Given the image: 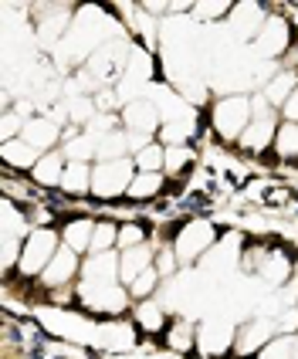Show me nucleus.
Segmentation results:
<instances>
[{
	"instance_id": "nucleus-7",
	"label": "nucleus",
	"mask_w": 298,
	"mask_h": 359,
	"mask_svg": "<svg viewBox=\"0 0 298 359\" xmlns=\"http://www.w3.org/2000/svg\"><path fill=\"white\" fill-rule=\"evenodd\" d=\"M292 44H295V31H292V24L288 18H281V14H268V24L261 27L258 41H255V48H258V58L264 61H278L292 51Z\"/></svg>"
},
{
	"instance_id": "nucleus-31",
	"label": "nucleus",
	"mask_w": 298,
	"mask_h": 359,
	"mask_svg": "<svg viewBox=\"0 0 298 359\" xmlns=\"http://www.w3.org/2000/svg\"><path fill=\"white\" fill-rule=\"evenodd\" d=\"M156 268L159 275H163V281H173L177 278V271H183V264H180L177 251H173V244L166 241V244H156Z\"/></svg>"
},
{
	"instance_id": "nucleus-27",
	"label": "nucleus",
	"mask_w": 298,
	"mask_h": 359,
	"mask_svg": "<svg viewBox=\"0 0 298 359\" xmlns=\"http://www.w3.org/2000/svg\"><path fill=\"white\" fill-rule=\"evenodd\" d=\"M133 163H136L140 173H163V166H166V146L153 140L149 146H142L140 153H133Z\"/></svg>"
},
{
	"instance_id": "nucleus-8",
	"label": "nucleus",
	"mask_w": 298,
	"mask_h": 359,
	"mask_svg": "<svg viewBox=\"0 0 298 359\" xmlns=\"http://www.w3.org/2000/svg\"><path fill=\"white\" fill-rule=\"evenodd\" d=\"M268 7L258 4V0H241L234 4V11H231V18L224 20L227 24V31H231V38L241 41V44H255L261 34V27L268 24Z\"/></svg>"
},
{
	"instance_id": "nucleus-18",
	"label": "nucleus",
	"mask_w": 298,
	"mask_h": 359,
	"mask_svg": "<svg viewBox=\"0 0 298 359\" xmlns=\"http://www.w3.org/2000/svg\"><path fill=\"white\" fill-rule=\"evenodd\" d=\"M122 261H119V268H122V275L119 281L129 288L133 281L140 278L142 271H149L153 264H156V244H142V248H133V251H119Z\"/></svg>"
},
{
	"instance_id": "nucleus-23",
	"label": "nucleus",
	"mask_w": 298,
	"mask_h": 359,
	"mask_svg": "<svg viewBox=\"0 0 298 359\" xmlns=\"http://www.w3.org/2000/svg\"><path fill=\"white\" fill-rule=\"evenodd\" d=\"M163 187H166V173H136L133 183H129L126 200H133V203H146V200L159 197V194H163Z\"/></svg>"
},
{
	"instance_id": "nucleus-32",
	"label": "nucleus",
	"mask_w": 298,
	"mask_h": 359,
	"mask_svg": "<svg viewBox=\"0 0 298 359\" xmlns=\"http://www.w3.org/2000/svg\"><path fill=\"white\" fill-rule=\"evenodd\" d=\"M142 244H149V234H146V227L140 220L119 224V251H133V248H142Z\"/></svg>"
},
{
	"instance_id": "nucleus-10",
	"label": "nucleus",
	"mask_w": 298,
	"mask_h": 359,
	"mask_svg": "<svg viewBox=\"0 0 298 359\" xmlns=\"http://www.w3.org/2000/svg\"><path fill=\"white\" fill-rule=\"evenodd\" d=\"M234 339H238V325L227 319H207L197 325V353L203 356H224V353H234Z\"/></svg>"
},
{
	"instance_id": "nucleus-35",
	"label": "nucleus",
	"mask_w": 298,
	"mask_h": 359,
	"mask_svg": "<svg viewBox=\"0 0 298 359\" xmlns=\"http://www.w3.org/2000/svg\"><path fill=\"white\" fill-rule=\"evenodd\" d=\"M281 119H285V122H298V88L292 92V99L285 102V109H281Z\"/></svg>"
},
{
	"instance_id": "nucleus-14",
	"label": "nucleus",
	"mask_w": 298,
	"mask_h": 359,
	"mask_svg": "<svg viewBox=\"0 0 298 359\" xmlns=\"http://www.w3.org/2000/svg\"><path fill=\"white\" fill-rule=\"evenodd\" d=\"M258 278L268 285V288H285L288 281L295 278V261L288 251H281V248H268V255L261 261V271Z\"/></svg>"
},
{
	"instance_id": "nucleus-34",
	"label": "nucleus",
	"mask_w": 298,
	"mask_h": 359,
	"mask_svg": "<svg viewBox=\"0 0 298 359\" xmlns=\"http://www.w3.org/2000/svg\"><path fill=\"white\" fill-rule=\"evenodd\" d=\"M292 353H295V336H275L255 359H292Z\"/></svg>"
},
{
	"instance_id": "nucleus-24",
	"label": "nucleus",
	"mask_w": 298,
	"mask_h": 359,
	"mask_svg": "<svg viewBox=\"0 0 298 359\" xmlns=\"http://www.w3.org/2000/svg\"><path fill=\"white\" fill-rule=\"evenodd\" d=\"M99 339L105 349L122 353V349H133V346H136V329L126 325V322H112V325H102L99 329Z\"/></svg>"
},
{
	"instance_id": "nucleus-5",
	"label": "nucleus",
	"mask_w": 298,
	"mask_h": 359,
	"mask_svg": "<svg viewBox=\"0 0 298 359\" xmlns=\"http://www.w3.org/2000/svg\"><path fill=\"white\" fill-rule=\"evenodd\" d=\"M75 299L85 312H95L105 319H119L133 309V295L126 285H75Z\"/></svg>"
},
{
	"instance_id": "nucleus-19",
	"label": "nucleus",
	"mask_w": 298,
	"mask_h": 359,
	"mask_svg": "<svg viewBox=\"0 0 298 359\" xmlns=\"http://www.w3.org/2000/svg\"><path fill=\"white\" fill-rule=\"evenodd\" d=\"M0 160L7 170H14V173H31L34 166H38L41 153L34 146H27L24 140H11V142H0Z\"/></svg>"
},
{
	"instance_id": "nucleus-11",
	"label": "nucleus",
	"mask_w": 298,
	"mask_h": 359,
	"mask_svg": "<svg viewBox=\"0 0 298 359\" xmlns=\"http://www.w3.org/2000/svg\"><path fill=\"white\" fill-rule=\"evenodd\" d=\"M81 278V258L75 251H68V248H61L55 261L44 268V275L38 278L41 288H48V292H58V288H68V285H75Z\"/></svg>"
},
{
	"instance_id": "nucleus-36",
	"label": "nucleus",
	"mask_w": 298,
	"mask_h": 359,
	"mask_svg": "<svg viewBox=\"0 0 298 359\" xmlns=\"http://www.w3.org/2000/svg\"><path fill=\"white\" fill-rule=\"evenodd\" d=\"M292 359H298V336H295V353H292Z\"/></svg>"
},
{
	"instance_id": "nucleus-21",
	"label": "nucleus",
	"mask_w": 298,
	"mask_h": 359,
	"mask_svg": "<svg viewBox=\"0 0 298 359\" xmlns=\"http://www.w3.org/2000/svg\"><path fill=\"white\" fill-rule=\"evenodd\" d=\"M92 170L95 163H68L65 180H61V194L65 197H88L92 194Z\"/></svg>"
},
{
	"instance_id": "nucleus-6",
	"label": "nucleus",
	"mask_w": 298,
	"mask_h": 359,
	"mask_svg": "<svg viewBox=\"0 0 298 359\" xmlns=\"http://www.w3.org/2000/svg\"><path fill=\"white\" fill-rule=\"evenodd\" d=\"M136 173H140V170H136L133 156H126V160L95 163V170H92V197L105 200V203L126 197V194H129V183H133Z\"/></svg>"
},
{
	"instance_id": "nucleus-37",
	"label": "nucleus",
	"mask_w": 298,
	"mask_h": 359,
	"mask_svg": "<svg viewBox=\"0 0 298 359\" xmlns=\"http://www.w3.org/2000/svg\"><path fill=\"white\" fill-rule=\"evenodd\" d=\"M295 309H298V305H295Z\"/></svg>"
},
{
	"instance_id": "nucleus-9",
	"label": "nucleus",
	"mask_w": 298,
	"mask_h": 359,
	"mask_svg": "<svg viewBox=\"0 0 298 359\" xmlns=\"http://www.w3.org/2000/svg\"><path fill=\"white\" fill-rule=\"evenodd\" d=\"M275 336H281L278 332V322L275 319H264V316H258V319H248L238 325V339H234V356L238 359H255L268 346V342L275 339Z\"/></svg>"
},
{
	"instance_id": "nucleus-28",
	"label": "nucleus",
	"mask_w": 298,
	"mask_h": 359,
	"mask_svg": "<svg viewBox=\"0 0 298 359\" xmlns=\"http://www.w3.org/2000/svg\"><path fill=\"white\" fill-rule=\"evenodd\" d=\"M231 11H234V4H227V0H197L194 11H190V20H197V24H214V20H227Z\"/></svg>"
},
{
	"instance_id": "nucleus-20",
	"label": "nucleus",
	"mask_w": 298,
	"mask_h": 359,
	"mask_svg": "<svg viewBox=\"0 0 298 359\" xmlns=\"http://www.w3.org/2000/svg\"><path fill=\"white\" fill-rule=\"evenodd\" d=\"M295 88H298V72H288V68H281L278 75H271V79L261 85L258 92L281 112V109H285V102L292 99V92H295Z\"/></svg>"
},
{
	"instance_id": "nucleus-2",
	"label": "nucleus",
	"mask_w": 298,
	"mask_h": 359,
	"mask_svg": "<svg viewBox=\"0 0 298 359\" xmlns=\"http://www.w3.org/2000/svg\"><path fill=\"white\" fill-rule=\"evenodd\" d=\"M220 241V231L214 227V220L207 217H194L187 220V224H180V231L173 234V251H177V258L183 268H194L200 261L207 258L210 251H214V244Z\"/></svg>"
},
{
	"instance_id": "nucleus-13",
	"label": "nucleus",
	"mask_w": 298,
	"mask_h": 359,
	"mask_svg": "<svg viewBox=\"0 0 298 359\" xmlns=\"http://www.w3.org/2000/svg\"><path fill=\"white\" fill-rule=\"evenodd\" d=\"M122 255L119 251H105V255H88L81 258V285H122L119 268Z\"/></svg>"
},
{
	"instance_id": "nucleus-16",
	"label": "nucleus",
	"mask_w": 298,
	"mask_h": 359,
	"mask_svg": "<svg viewBox=\"0 0 298 359\" xmlns=\"http://www.w3.org/2000/svg\"><path fill=\"white\" fill-rule=\"evenodd\" d=\"M133 319H136V329L146 332V336H163L170 329V309L159 299H142L133 305Z\"/></svg>"
},
{
	"instance_id": "nucleus-1",
	"label": "nucleus",
	"mask_w": 298,
	"mask_h": 359,
	"mask_svg": "<svg viewBox=\"0 0 298 359\" xmlns=\"http://www.w3.org/2000/svg\"><path fill=\"white\" fill-rule=\"evenodd\" d=\"M255 112H251V95H241V92H231V95H220L214 105H210V129L217 133L220 142H234L238 146L244 129L251 126Z\"/></svg>"
},
{
	"instance_id": "nucleus-12",
	"label": "nucleus",
	"mask_w": 298,
	"mask_h": 359,
	"mask_svg": "<svg viewBox=\"0 0 298 359\" xmlns=\"http://www.w3.org/2000/svg\"><path fill=\"white\" fill-rule=\"evenodd\" d=\"M20 140L27 142V146H34L41 156H44V153H51V149H61V142H65V126H61L58 119H51V116H34V119H27Z\"/></svg>"
},
{
	"instance_id": "nucleus-3",
	"label": "nucleus",
	"mask_w": 298,
	"mask_h": 359,
	"mask_svg": "<svg viewBox=\"0 0 298 359\" xmlns=\"http://www.w3.org/2000/svg\"><path fill=\"white\" fill-rule=\"evenodd\" d=\"M61 251V234L55 227H34L27 241H24V251L18 261V275L20 281H38L44 275V268L55 261V255Z\"/></svg>"
},
{
	"instance_id": "nucleus-15",
	"label": "nucleus",
	"mask_w": 298,
	"mask_h": 359,
	"mask_svg": "<svg viewBox=\"0 0 298 359\" xmlns=\"http://www.w3.org/2000/svg\"><path fill=\"white\" fill-rule=\"evenodd\" d=\"M65 170H68V156H65V149H51V153H44L38 160V166L27 173L34 187L41 190H61V180H65Z\"/></svg>"
},
{
	"instance_id": "nucleus-29",
	"label": "nucleus",
	"mask_w": 298,
	"mask_h": 359,
	"mask_svg": "<svg viewBox=\"0 0 298 359\" xmlns=\"http://www.w3.org/2000/svg\"><path fill=\"white\" fill-rule=\"evenodd\" d=\"M129 153H133V146H129V136H126V129H116V133H109L105 140H99V163L126 160Z\"/></svg>"
},
{
	"instance_id": "nucleus-4",
	"label": "nucleus",
	"mask_w": 298,
	"mask_h": 359,
	"mask_svg": "<svg viewBox=\"0 0 298 359\" xmlns=\"http://www.w3.org/2000/svg\"><path fill=\"white\" fill-rule=\"evenodd\" d=\"M122 119V129H126V136H129V146H133V153H140L142 146H149L153 136L159 133V126H163V116H159V105L153 99H133L126 102V109L119 112Z\"/></svg>"
},
{
	"instance_id": "nucleus-25",
	"label": "nucleus",
	"mask_w": 298,
	"mask_h": 359,
	"mask_svg": "<svg viewBox=\"0 0 298 359\" xmlns=\"http://www.w3.org/2000/svg\"><path fill=\"white\" fill-rule=\"evenodd\" d=\"M197 136V122L190 119H177V122H163L159 126V142L163 146H187V142Z\"/></svg>"
},
{
	"instance_id": "nucleus-33",
	"label": "nucleus",
	"mask_w": 298,
	"mask_h": 359,
	"mask_svg": "<svg viewBox=\"0 0 298 359\" xmlns=\"http://www.w3.org/2000/svg\"><path fill=\"white\" fill-rule=\"evenodd\" d=\"M190 163H194V149L190 146H166V166H163V173L166 177H177L183 170H190Z\"/></svg>"
},
{
	"instance_id": "nucleus-17",
	"label": "nucleus",
	"mask_w": 298,
	"mask_h": 359,
	"mask_svg": "<svg viewBox=\"0 0 298 359\" xmlns=\"http://www.w3.org/2000/svg\"><path fill=\"white\" fill-rule=\"evenodd\" d=\"M58 234H61V248L75 251L79 258H88L92 255V238H95V220L75 217V220H68Z\"/></svg>"
},
{
	"instance_id": "nucleus-26",
	"label": "nucleus",
	"mask_w": 298,
	"mask_h": 359,
	"mask_svg": "<svg viewBox=\"0 0 298 359\" xmlns=\"http://www.w3.org/2000/svg\"><path fill=\"white\" fill-rule=\"evenodd\" d=\"M271 153L278 160H298V122H285L281 119L278 133H275V146Z\"/></svg>"
},
{
	"instance_id": "nucleus-22",
	"label": "nucleus",
	"mask_w": 298,
	"mask_h": 359,
	"mask_svg": "<svg viewBox=\"0 0 298 359\" xmlns=\"http://www.w3.org/2000/svg\"><path fill=\"white\" fill-rule=\"evenodd\" d=\"M163 342H166L170 353H194V349H197V325L180 316V319H173L170 329L163 332Z\"/></svg>"
},
{
	"instance_id": "nucleus-30",
	"label": "nucleus",
	"mask_w": 298,
	"mask_h": 359,
	"mask_svg": "<svg viewBox=\"0 0 298 359\" xmlns=\"http://www.w3.org/2000/svg\"><path fill=\"white\" fill-rule=\"evenodd\" d=\"M119 251V224L116 220H95V238H92V255Z\"/></svg>"
}]
</instances>
